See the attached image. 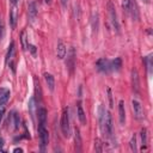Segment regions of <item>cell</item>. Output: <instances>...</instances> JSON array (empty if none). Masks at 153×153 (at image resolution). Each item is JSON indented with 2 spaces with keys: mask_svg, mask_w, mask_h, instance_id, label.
I'll return each instance as SVG.
<instances>
[{
  "mask_svg": "<svg viewBox=\"0 0 153 153\" xmlns=\"http://www.w3.org/2000/svg\"><path fill=\"white\" fill-rule=\"evenodd\" d=\"M20 42H22V48H23V50H26L27 49V33H26V31H22V33H20Z\"/></svg>",
  "mask_w": 153,
  "mask_h": 153,
  "instance_id": "7402d4cb",
  "label": "cell"
},
{
  "mask_svg": "<svg viewBox=\"0 0 153 153\" xmlns=\"http://www.w3.org/2000/svg\"><path fill=\"white\" fill-rule=\"evenodd\" d=\"M44 80H45V82L48 85V88L50 91H54V88H55V79H54V76L50 73H44Z\"/></svg>",
  "mask_w": 153,
  "mask_h": 153,
  "instance_id": "e0dca14e",
  "label": "cell"
},
{
  "mask_svg": "<svg viewBox=\"0 0 153 153\" xmlns=\"http://www.w3.org/2000/svg\"><path fill=\"white\" fill-rule=\"evenodd\" d=\"M8 126H11L12 127V129H18L19 128V123H20V118H19V116H18V114L17 112H14V111H12L11 114H10V116H8Z\"/></svg>",
  "mask_w": 153,
  "mask_h": 153,
  "instance_id": "9c48e42d",
  "label": "cell"
},
{
  "mask_svg": "<svg viewBox=\"0 0 153 153\" xmlns=\"http://www.w3.org/2000/svg\"><path fill=\"white\" fill-rule=\"evenodd\" d=\"M76 115H78V118H79L80 123L85 124L86 123V115H85V111L82 109L81 103H78V105H76Z\"/></svg>",
  "mask_w": 153,
  "mask_h": 153,
  "instance_id": "2e32d148",
  "label": "cell"
},
{
  "mask_svg": "<svg viewBox=\"0 0 153 153\" xmlns=\"http://www.w3.org/2000/svg\"><path fill=\"white\" fill-rule=\"evenodd\" d=\"M61 131L65 137H68L71 134V129H69V115H68V109L65 108L61 115Z\"/></svg>",
  "mask_w": 153,
  "mask_h": 153,
  "instance_id": "3957f363",
  "label": "cell"
},
{
  "mask_svg": "<svg viewBox=\"0 0 153 153\" xmlns=\"http://www.w3.org/2000/svg\"><path fill=\"white\" fill-rule=\"evenodd\" d=\"M129 145H130V149H131L133 152H136V151H137V147H136V137H135V135L131 136V139H130V141H129Z\"/></svg>",
  "mask_w": 153,
  "mask_h": 153,
  "instance_id": "484cf974",
  "label": "cell"
},
{
  "mask_svg": "<svg viewBox=\"0 0 153 153\" xmlns=\"http://www.w3.org/2000/svg\"><path fill=\"white\" fill-rule=\"evenodd\" d=\"M96 68H97L99 72H103V73H109V72H111L110 60H108V59H99V60L96 62Z\"/></svg>",
  "mask_w": 153,
  "mask_h": 153,
  "instance_id": "52a82bcc",
  "label": "cell"
},
{
  "mask_svg": "<svg viewBox=\"0 0 153 153\" xmlns=\"http://www.w3.org/2000/svg\"><path fill=\"white\" fill-rule=\"evenodd\" d=\"M131 87H133V91L135 93H139L140 92V78H139V72L136 68H133L131 69Z\"/></svg>",
  "mask_w": 153,
  "mask_h": 153,
  "instance_id": "ba28073f",
  "label": "cell"
},
{
  "mask_svg": "<svg viewBox=\"0 0 153 153\" xmlns=\"http://www.w3.org/2000/svg\"><path fill=\"white\" fill-rule=\"evenodd\" d=\"M99 112V123H100V129L103 134L108 139H114V124H112V117L109 111H106L102 105L98 109Z\"/></svg>",
  "mask_w": 153,
  "mask_h": 153,
  "instance_id": "6da1fadb",
  "label": "cell"
},
{
  "mask_svg": "<svg viewBox=\"0 0 153 153\" xmlns=\"http://www.w3.org/2000/svg\"><path fill=\"white\" fill-rule=\"evenodd\" d=\"M100 146H102L100 140H99V139H97V140L94 141V148H96V151H97V152H102V151H103Z\"/></svg>",
  "mask_w": 153,
  "mask_h": 153,
  "instance_id": "4316f807",
  "label": "cell"
},
{
  "mask_svg": "<svg viewBox=\"0 0 153 153\" xmlns=\"http://www.w3.org/2000/svg\"><path fill=\"white\" fill-rule=\"evenodd\" d=\"M10 96H11V92L8 88H5V87L0 88V106H4L7 103Z\"/></svg>",
  "mask_w": 153,
  "mask_h": 153,
  "instance_id": "7c38bea8",
  "label": "cell"
},
{
  "mask_svg": "<svg viewBox=\"0 0 153 153\" xmlns=\"http://www.w3.org/2000/svg\"><path fill=\"white\" fill-rule=\"evenodd\" d=\"M66 53H67V49H66V44L62 42V41H59L57 45H56V54H57V57L59 59H63L66 56Z\"/></svg>",
  "mask_w": 153,
  "mask_h": 153,
  "instance_id": "5bb4252c",
  "label": "cell"
},
{
  "mask_svg": "<svg viewBox=\"0 0 153 153\" xmlns=\"http://www.w3.org/2000/svg\"><path fill=\"white\" fill-rule=\"evenodd\" d=\"M60 1H61V5H62L63 7H66V5H67V1H68V0H60Z\"/></svg>",
  "mask_w": 153,
  "mask_h": 153,
  "instance_id": "1f68e13d",
  "label": "cell"
},
{
  "mask_svg": "<svg viewBox=\"0 0 153 153\" xmlns=\"http://www.w3.org/2000/svg\"><path fill=\"white\" fill-rule=\"evenodd\" d=\"M37 117H38V123L39 124H45V122H47V110L44 108H39L38 112H37Z\"/></svg>",
  "mask_w": 153,
  "mask_h": 153,
  "instance_id": "d6986e66",
  "label": "cell"
},
{
  "mask_svg": "<svg viewBox=\"0 0 153 153\" xmlns=\"http://www.w3.org/2000/svg\"><path fill=\"white\" fill-rule=\"evenodd\" d=\"M122 10L124 13L129 14V10H130V4L129 0H122Z\"/></svg>",
  "mask_w": 153,
  "mask_h": 153,
  "instance_id": "d4e9b609",
  "label": "cell"
},
{
  "mask_svg": "<svg viewBox=\"0 0 153 153\" xmlns=\"http://www.w3.org/2000/svg\"><path fill=\"white\" fill-rule=\"evenodd\" d=\"M4 114H5V109H4V106H0V123H1V121H2Z\"/></svg>",
  "mask_w": 153,
  "mask_h": 153,
  "instance_id": "f546056e",
  "label": "cell"
},
{
  "mask_svg": "<svg viewBox=\"0 0 153 153\" xmlns=\"http://www.w3.org/2000/svg\"><path fill=\"white\" fill-rule=\"evenodd\" d=\"M140 136H141L142 148H146V146H147V129H146V128H142V129H141Z\"/></svg>",
  "mask_w": 153,
  "mask_h": 153,
  "instance_id": "603a6c76",
  "label": "cell"
},
{
  "mask_svg": "<svg viewBox=\"0 0 153 153\" xmlns=\"http://www.w3.org/2000/svg\"><path fill=\"white\" fill-rule=\"evenodd\" d=\"M4 37V22H2V18L0 16V41Z\"/></svg>",
  "mask_w": 153,
  "mask_h": 153,
  "instance_id": "83f0119b",
  "label": "cell"
},
{
  "mask_svg": "<svg viewBox=\"0 0 153 153\" xmlns=\"http://www.w3.org/2000/svg\"><path fill=\"white\" fill-rule=\"evenodd\" d=\"M118 118H120V123L124 124L126 122V110H124V102L120 100L118 103Z\"/></svg>",
  "mask_w": 153,
  "mask_h": 153,
  "instance_id": "9a60e30c",
  "label": "cell"
},
{
  "mask_svg": "<svg viewBox=\"0 0 153 153\" xmlns=\"http://www.w3.org/2000/svg\"><path fill=\"white\" fill-rule=\"evenodd\" d=\"M108 93H109V99H110V106H112V96H111L110 88H108Z\"/></svg>",
  "mask_w": 153,
  "mask_h": 153,
  "instance_id": "4dcf8cb0",
  "label": "cell"
},
{
  "mask_svg": "<svg viewBox=\"0 0 153 153\" xmlns=\"http://www.w3.org/2000/svg\"><path fill=\"white\" fill-rule=\"evenodd\" d=\"M108 12H109V18H110V22L112 24V27L118 33L120 32V23H118V19H117V13H116L115 5L111 0L108 2Z\"/></svg>",
  "mask_w": 153,
  "mask_h": 153,
  "instance_id": "7a4b0ae2",
  "label": "cell"
},
{
  "mask_svg": "<svg viewBox=\"0 0 153 153\" xmlns=\"http://www.w3.org/2000/svg\"><path fill=\"white\" fill-rule=\"evenodd\" d=\"M50 1H51V0H45V2H47V4H50Z\"/></svg>",
  "mask_w": 153,
  "mask_h": 153,
  "instance_id": "d590c367",
  "label": "cell"
},
{
  "mask_svg": "<svg viewBox=\"0 0 153 153\" xmlns=\"http://www.w3.org/2000/svg\"><path fill=\"white\" fill-rule=\"evenodd\" d=\"M14 51H16V48H14V42H11L10 47H8V50H7V54H6V63L13 61V56H14Z\"/></svg>",
  "mask_w": 153,
  "mask_h": 153,
  "instance_id": "ffe728a7",
  "label": "cell"
},
{
  "mask_svg": "<svg viewBox=\"0 0 153 153\" xmlns=\"http://www.w3.org/2000/svg\"><path fill=\"white\" fill-rule=\"evenodd\" d=\"M27 16H29L30 22H33L37 17V7L33 1L29 2V5H27Z\"/></svg>",
  "mask_w": 153,
  "mask_h": 153,
  "instance_id": "8fae6325",
  "label": "cell"
},
{
  "mask_svg": "<svg viewBox=\"0 0 153 153\" xmlns=\"http://www.w3.org/2000/svg\"><path fill=\"white\" fill-rule=\"evenodd\" d=\"M145 63H146V67H147V69H148V73L151 74V73H152V66H153L152 56H151V55H148V56L145 57Z\"/></svg>",
  "mask_w": 153,
  "mask_h": 153,
  "instance_id": "cb8c5ba5",
  "label": "cell"
},
{
  "mask_svg": "<svg viewBox=\"0 0 153 153\" xmlns=\"http://www.w3.org/2000/svg\"><path fill=\"white\" fill-rule=\"evenodd\" d=\"M27 47H29L30 51L32 53V55H36V47H35V45H32V44H29Z\"/></svg>",
  "mask_w": 153,
  "mask_h": 153,
  "instance_id": "f1b7e54d",
  "label": "cell"
},
{
  "mask_svg": "<svg viewBox=\"0 0 153 153\" xmlns=\"http://www.w3.org/2000/svg\"><path fill=\"white\" fill-rule=\"evenodd\" d=\"M110 66H111V72H112V71L117 72V71H120L121 67H122V60H121L120 57H116L115 60H110Z\"/></svg>",
  "mask_w": 153,
  "mask_h": 153,
  "instance_id": "44dd1931",
  "label": "cell"
},
{
  "mask_svg": "<svg viewBox=\"0 0 153 153\" xmlns=\"http://www.w3.org/2000/svg\"><path fill=\"white\" fill-rule=\"evenodd\" d=\"M17 19H18V11H17V7L14 5H12V7L10 10V24L12 27H16Z\"/></svg>",
  "mask_w": 153,
  "mask_h": 153,
  "instance_id": "4fadbf2b",
  "label": "cell"
},
{
  "mask_svg": "<svg viewBox=\"0 0 153 153\" xmlns=\"http://www.w3.org/2000/svg\"><path fill=\"white\" fill-rule=\"evenodd\" d=\"M2 146H4V140L0 137V151H2Z\"/></svg>",
  "mask_w": 153,
  "mask_h": 153,
  "instance_id": "836d02e7",
  "label": "cell"
},
{
  "mask_svg": "<svg viewBox=\"0 0 153 153\" xmlns=\"http://www.w3.org/2000/svg\"><path fill=\"white\" fill-rule=\"evenodd\" d=\"M13 152H14V153H17V152L22 153V152H23V149H22V148H14V149H13Z\"/></svg>",
  "mask_w": 153,
  "mask_h": 153,
  "instance_id": "d6a6232c",
  "label": "cell"
},
{
  "mask_svg": "<svg viewBox=\"0 0 153 153\" xmlns=\"http://www.w3.org/2000/svg\"><path fill=\"white\" fill-rule=\"evenodd\" d=\"M38 136H39V142H41V149L44 151L45 146L48 145V141H49V134L45 128V124L38 123Z\"/></svg>",
  "mask_w": 153,
  "mask_h": 153,
  "instance_id": "277c9868",
  "label": "cell"
},
{
  "mask_svg": "<svg viewBox=\"0 0 153 153\" xmlns=\"http://www.w3.org/2000/svg\"><path fill=\"white\" fill-rule=\"evenodd\" d=\"M75 61H76V55H75V49L72 47L67 54V60H66V66L69 73H73L75 68Z\"/></svg>",
  "mask_w": 153,
  "mask_h": 153,
  "instance_id": "5b68a950",
  "label": "cell"
},
{
  "mask_svg": "<svg viewBox=\"0 0 153 153\" xmlns=\"http://www.w3.org/2000/svg\"><path fill=\"white\" fill-rule=\"evenodd\" d=\"M74 142H75V149L80 152L81 151V136H80V131L78 128L74 129Z\"/></svg>",
  "mask_w": 153,
  "mask_h": 153,
  "instance_id": "ac0fdd59",
  "label": "cell"
},
{
  "mask_svg": "<svg viewBox=\"0 0 153 153\" xmlns=\"http://www.w3.org/2000/svg\"><path fill=\"white\" fill-rule=\"evenodd\" d=\"M10 2H11L12 5H14V6H16V5H17V2H18V0H10Z\"/></svg>",
  "mask_w": 153,
  "mask_h": 153,
  "instance_id": "e575fe53",
  "label": "cell"
},
{
  "mask_svg": "<svg viewBox=\"0 0 153 153\" xmlns=\"http://www.w3.org/2000/svg\"><path fill=\"white\" fill-rule=\"evenodd\" d=\"M143 1H145L146 4H148V2H149V0H143Z\"/></svg>",
  "mask_w": 153,
  "mask_h": 153,
  "instance_id": "8d00e7d4",
  "label": "cell"
},
{
  "mask_svg": "<svg viewBox=\"0 0 153 153\" xmlns=\"http://www.w3.org/2000/svg\"><path fill=\"white\" fill-rule=\"evenodd\" d=\"M131 110H133V114H134V117L139 121H141L143 118V108L141 105V103L137 100V99H133L131 100Z\"/></svg>",
  "mask_w": 153,
  "mask_h": 153,
  "instance_id": "8992f818",
  "label": "cell"
},
{
  "mask_svg": "<svg viewBox=\"0 0 153 153\" xmlns=\"http://www.w3.org/2000/svg\"><path fill=\"white\" fill-rule=\"evenodd\" d=\"M129 4H130L129 14L131 16L133 20H137V19H139V17H140V12H139L137 2H136V0H129Z\"/></svg>",
  "mask_w": 153,
  "mask_h": 153,
  "instance_id": "30bf717a",
  "label": "cell"
}]
</instances>
